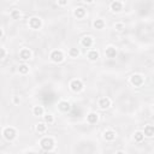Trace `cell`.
Listing matches in <instances>:
<instances>
[{
    "label": "cell",
    "mask_w": 154,
    "mask_h": 154,
    "mask_svg": "<svg viewBox=\"0 0 154 154\" xmlns=\"http://www.w3.org/2000/svg\"><path fill=\"white\" fill-rule=\"evenodd\" d=\"M33 112H34L35 116H42L44 115V107L42 106H35Z\"/></svg>",
    "instance_id": "obj_21"
},
{
    "label": "cell",
    "mask_w": 154,
    "mask_h": 154,
    "mask_svg": "<svg viewBox=\"0 0 154 154\" xmlns=\"http://www.w3.org/2000/svg\"><path fill=\"white\" fill-rule=\"evenodd\" d=\"M19 57H20V59H23V60H28V59L32 58V52H30V49L23 48L19 52Z\"/></svg>",
    "instance_id": "obj_9"
},
{
    "label": "cell",
    "mask_w": 154,
    "mask_h": 154,
    "mask_svg": "<svg viewBox=\"0 0 154 154\" xmlns=\"http://www.w3.org/2000/svg\"><path fill=\"white\" fill-rule=\"evenodd\" d=\"M70 88L72 89L74 91H81L83 89V82L81 79H72L70 83Z\"/></svg>",
    "instance_id": "obj_5"
},
{
    "label": "cell",
    "mask_w": 154,
    "mask_h": 154,
    "mask_svg": "<svg viewBox=\"0 0 154 154\" xmlns=\"http://www.w3.org/2000/svg\"><path fill=\"white\" fill-rule=\"evenodd\" d=\"M58 107L61 112H69L71 110V105L69 101H60L58 104Z\"/></svg>",
    "instance_id": "obj_8"
},
{
    "label": "cell",
    "mask_w": 154,
    "mask_h": 154,
    "mask_svg": "<svg viewBox=\"0 0 154 154\" xmlns=\"http://www.w3.org/2000/svg\"><path fill=\"white\" fill-rule=\"evenodd\" d=\"M41 25H42V22H41V19L39 17H32L29 19V27L32 29H40Z\"/></svg>",
    "instance_id": "obj_6"
},
{
    "label": "cell",
    "mask_w": 154,
    "mask_h": 154,
    "mask_svg": "<svg viewBox=\"0 0 154 154\" xmlns=\"http://www.w3.org/2000/svg\"><path fill=\"white\" fill-rule=\"evenodd\" d=\"M36 130H37V132H45L46 130H47V125L45 124V123H40V124H37L36 125Z\"/></svg>",
    "instance_id": "obj_22"
},
{
    "label": "cell",
    "mask_w": 154,
    "mask_h": 154,
    "mask_svg": "<svg viewBox=\"0 0 154 154\" xmlns=\"http://www.w3.org/2000/svg\"><path fill=\"white\" fill-rule=\"evenodd\" d=\"M40 145H41V148H42L44 150L49 152V150H52L53 147H54V141H53V139H51V137H45V139L41 140Z\"/></svg>",
    "instance_id": "obj_1"
},
{
    "label": "cell",
    "mask_w": 154,
    "mask_h": 154,
    "mask_svg": "<svg viewBox=\"0 0 154 154\" xmlns=\"http://www.w3.org/2000/svg\"><path fill=\"white\" fill-rule=\"evenodd\" d=\"M81 44H82V46H83V47L89 48V47L93 46V39H91L90 36H84L83 39H82Z\"/></svg>",
    "instance_id": "obj_11"
},
{
    "label": "cell",
    "mask_w": 154,
    "mask_h": 154,
    "mask_svg": "<svg viewBox=\"0 0 154 154\" xmlns=\"http://www.w3.org/2000/svg\"><path fill=\"white\" fill-rule=\"evenodd\" d=\"M74 15H75V17H77V18H83L84 15H86V10H84L83 7H77L75 11H74Z\"/></svg>",
    "instance_id": "obj_15"
},
{
    "label": "cell",
    "mask_w": 154,
    "mask_h": 154,
    "mask_svg": "<svg viewBox=\"0 0 154 154\" xmlns=\"http://www.w3.org/2000/svg\"><path fill=\"white\" fill-rule=\"evenodd\" d=\"M1 36H3V29L0 28V37H1Z\"/></svg>",
    "instance_id": "obj_30"
},
{
    "label": "cell",
    "mask_w": 154,
    "mask_h": 154,
    "mask_svg": "<svg viewBox=\"0 0 154 154\" xmlns=\"http://www.w3.org/2000/svg\"><path fill=\"white\" fill-rule=\"evenodd\" d=\"M130 82H131V84L132 86H135V87H141L143 84V82H145V79H143V77L139 74H135V75H132L131 78H130Z\"/></svg>",
    "instance_id": "obj_3"
},
{
    "label": "cell",
    "mask_w": 154,
    "mask_h": 154,
    "mask_svg": "<svg viewBox=\"0 0 154 154\" xmlns=\"http://www.w3.org/2000/svg\"><path fill=\"white\" fill-rule=\"evenodd\" d=\"M93 25H94L95 29H102V28L105 27V22L102 19H95L94 23H93Z\"/></svg>",
    "instance_id": "obj_19"
},
{
    "label": "cell",
    "mask_w": 154,
    "mask_h": 154,
    "mask_svg": "<svg viewBox=\"0 0 154 154\" xmlns=\"http://www.w3.org/2000/svg\"><path fill=\"white\" fill-rule=\"evenodd\" d=\"M5 56H6V51H5L3 47H0V60L4 59V58H5Z\"/></svg>",
    "instance_id": "obj_26"
},
{
    "label": "cell",
    "mask_w": 154,
    "mask_h": 154,
    "mask_svg": "<svg viewBox=\"0 0 154 154\" xmlns=\"http://www.w3.org/2000/svg\"><path fill=\"white\" fill-rule=\"evenodd\" d=\"M58 4H59V5H66L68 3H66V1H59Z\"/></svg>",
    "instance_id": "obj_29"
},
{
    "label": "cell",
    "mask_w": 154,
    "mask_h": 154,
    "mask_svg": "<svg viewBox=\"0 0 154 154\" xmlns=\"http://www.w3.org/2000/svg\"><path fill=\"white\" fill-rule=\"evenodd\" d=\"M45 123H47V124H52V123L54 122V118H53V116L52 115H47V116H45Z\"/></svg>",
    "instance_id": "obj_25"
},
{
    "label": "cell",
    "mask_w": 154,
    "mask_h": 154,
    "mask_svg": "<svg viewBox=\"0 0 154 154\" xmlns=\"http://www.w3.org/2000/svg\"><path fill=\"white\" fill-rule=\"evenodd\" d=\"M143 135L147 136V137H152L154 135V128H153V125H147L145 128V132H143Z\"/></svg>",
    "instance_id": "obj_16"
},
{
    "label": "cell",
    "mask_w": 154,
    "mask_h": 154,
    "mask_svg": "<svg viewBox=\"0 0 154 154\" xmlns=\"http://www.w3.org/2000/svg\"><path fill=\"white\" fill-rule=\"evenodd\" d=\"M123 8V3L122 1H112L111 3V10L113 12H119Z\"/></svg>",
    "instance_id": "obj_10"
},
{
    "label": "cell",
    "mask_w": 154,
    "mask_h": 154,
    "mask_svg": "<svg viewBox=\"0 0 154 154\" xmlns=\"http://www.w3.org/2000/svg\"><path fill=\"white\" fill-rule=\"evenodd\" d=\"M104 139L106 141H113L116 139V132L112 131V130H106L104 132Z\"/></svg>",
    "instance_id": "obj_12"
},
{
    "label": "cell",
    "mask_w": 154,
    "mask_h": 154,
    "mask_svg": "<svg viewBox=\"0 0 154 154\" xmlns=\"http://www.w3.org/2000/svg\"><path fill=\"white\" fill-rule=\"evenodd\" d=\"M115 27H116V29L118 30V32H122V30L124 29V24H123V23H117Z\"/></svg>",
    "instance_id": "obj_27"
},
{
    "label": "cell",
    "mask_w": 154,
    "mask_h": 154,
    "mask_svg": "<svg viewBox=\"0 0 154 154\" xmlns=\"http://www.w3.org/2000/svg\"><path fill=\"white\" fill-rule=\"evenodd\" d=\"M116 154H124V153H123V152H120V150H119V152H117Z\"/></svg>",
    "instance_id": "obj_31"
},
{
    "label": "cell",
    "mask_w": 154,
    "mask_h": 154,
    "mask_svg": "<svg viewBox=\"0 0 154 154\" xmlns=\"http://www.w3.org/2000/svg\"><path fill=\"white\" fill-rule=\"evenodd\" d=\"M134 139H135L136 142H142L143 139H145V135H143L142 131H136L135 135H134Z\"/></svg>",
    "instance_id": "obj_20"
},
{
    "label": "cell",
    "mask_w": 154,
    "mask_h": 154,
    "mask_svg": "<svg viewBox=\"0 0 154 154\" xmlns=\"http://www.w3.org/2000/svg\"><path fill=\"white\" fill-rule=\"evenodd\" d=\"M11 17L13 19H19L20 18V12H19V10H12L11 11Z\"/></svg>",
    "instance_id": "obj_23"
},
{
    "label": "cell",
    "mask_w": 154,
    "mask_h": 154,
    "mask_svg": "<svg viewBox=\"0 0 154 154\" xmlns=\"http://www.w3.org/2000/svg\"><path fill=\"white\" fill-rule=\"evenodd\" d=\"M51 59H52V61H54V63H60V61H63V59H64V54L61 51L56 49L51 53Z\"/></svg>",
    "instance_id": "obj_4"
},
{
    "label": "cell",
    "mask_w": 154,
    "mask_h": 154,
    "mask_svg": "<svg viewBox=\"0 0 154 154\" xmlns=\"http://www.w3.org/2000/svg\"><path fill=\"white\" fill-rule=\"evenodd\" d=\"M13 102H15V104H19V99L18 98H15L13 99Z\"/></svg>",
    "instance_id": "obj_28"
},
{
    "label": "cell",
    "mask_w": 154,
    "mask_h": 154,
    "mask_svg": "<svg viewBox=\"0 0 154 154\" xmlns=\"http://www.w3.org/2000/svg\"><path fill=\"white\" fill-rule=\"evenodd\" d=\"M18 71L22 75H27L28 72H29V66L27 65V64H20L19 66H18Z\"/></svg>",
    "instance_id": "obj_18"
},
{
    "label": "cell",
    "mask_w": 154,
    "mask_h": 154,
    "mask_svg": "<svg viewBox=\"0 0 154 154\" xmlns=\"http://www.w3.org/2000/svg\"><path fill=\"white\" fill-rule=\"evenodd\" d=\"M69 54L71 56V57H77L78 54H79V51H78V48H70V51H69Z\"/></svg>",
    "instance_id": "obj_24"
},
{
    "label": "cell",
    "mask_w": 154,
    "mask_h": 154,
    "mask_svg": "<svg viewBox=\"0 0 154 154\" xmlns=\"http://www.w3.org/2000/svg\"><path fill=\"white\" fill-rule=\"evenodd\" d=\"M105 54H106L107 58H115V57L117 56V51H116L115 47H107Z\"/></svg>",
    "instance_id": "obj_14"
},
{
    "label": "cell",
    "mask_w": 154,
    "mask_h": 154,
    "mask_svg": "<svg viewBox=\"0 0 154 154\" xmlns=\"http://www.w3.org/2000/svg\"><path fill=\"white\" fill-rule=\"evenodd\" d=\"M87 57H88L89 60H96L99 58V53H98V51L91 49V51H89V52H88Z\"/></svg>",
    "instance_id": "obj_17"
},
{
    "label": "cell",
    "mask_w": 154,
    "mask_h": 154,
    "mask_svg": "<svg viewBox=\"0 0 154 154\" xmlns=\"http://www.w3.org/2000/svg\"><path fill=\"white\" fill-rule=\"evenodd\" d=\"M111 106V100L108 98H101L99 100V107L105 110V108H108Z\"/></svg>",
    "instance_id": "obj_7"
},
{
    "label": "cell",
    "mask_w": 154,
    "mask_h": 154,
    "mask_svg": "<svg viewBox=\"0 0 154 154\" xmlns=\"http://www.w3.org/2000/svg\"><path fill=\"white\" fill-rule=\"evenodd\" d=\"M3 135H4V137H5L7 141H12V140L16 139L17 132H16V130H15L13 128H5V129H4V132H3Z\"/></svg>",
    "instance_id": "obj_2"
},
{
    "label": "cell",
    "mask_w": 154,
    "mask_h": 154,
    "mask_svg": "<svg viewBox=\"0 0 154 154\" xmlns=\"http://www.w3.org/2000/svg\"><path fill=\"white\" fill-rule=\"evenodd\" d=\"M98 119H99V116H98V113H95V112H91V113H89L87 116V120H88V123H90V124H95L98 122Z\"/></svg>",
    "instance_id": "obj_13"
}]
</instances>
